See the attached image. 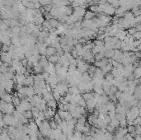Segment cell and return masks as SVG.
<instances>
[{
  "mask_svg": "<svg viewBox=\"0 0 141 140\" xmlns=\"http://www.w3.org/2000/svg\"><path fill=\"white\" fill-rule=\"evenodd\" d=\"M15 105L13 103H6L4 101H1V112L4 115H13L15 111Z\"/></svg>",
  "mask_w": 141,
  "mask_h": 140,
  "instance_id": "cell-1",
  "label": "cell"
},
{
  "mask_svg": "<svg viewBox=\"0 0 141 140\" xmlns=\"http://www.w3.org/2000/svg\"><path fill=\"white\" fill-rule=\"evenodd\" d=\"M1 60H2V63H7V64H8L9 66H12V63H13V59L11 57V55L8 52H2Z\"/></svg>",
  "mask_w": 141,
  "mask_h": 140,
  "instance_id": "cell-2",
  "label": "cell"
},
{
  "mask_svg": "<svg viewBox=\"0 0 141 140\" xmlns=\"http://www.w3.org/2000/svg\"><path fill=\"white\" fill-rule=\"evenodd\" d=\"M73 14H74L75 16L78 17V18H83L86 14V9L81 8V7H78V8H74V13Z\"/></svg>",
  "mask_w": 141,
  "mask_h": 140,
  "instance_id": "cell-3",
  "label": "cell"
},
{
  "mask_svg": "<svg viewBox=\"0 0 141 140\" xmlns=\"http://www.w3.org/2000/svg\"><path fill=\"white\" fill-rule=\"evenodd\" d=\"M86 103H87V107H86L87 110H91V109H93L94 110L96 108V106H97V101L94 97H92L91 99L86 101Z\"/></svg>",
  "mask_w": 141,
  "mask_h": 140,
  "instance_id": "cell-4",
  "label": "cell"
},
{
  "mask_svg": "<svg viewBox=\"0 0 141 140\" xmlns=\"http://www.w3.org/2000/svg\"><path fill=\"white\" fill-rule=\"evenodd\" d=\"M33 72L36 74H41L44 72V68L39 63V62H36L34 63V67H33Z\"/></svg>",
  "mask_w": 141,
  "mask_h": 140,
  "instance_id": "cell-5",
  "label": "cell"
},
{
  "mask_svg": "<svg viewBox=\"0 0 141 140\" xmlns=\"http://www.w3.org/2000/svg\"><path fill=\"white\" fill-rule=\"evenodd\" d=\"M97 120H98V117L96 116V115H93V114H90V115L88 116V123L92 126H93L97 124Z\"/></svg>",
  "mask_w": 141,
  "mask_h": 140,
  "instance_id": "cell-6",
  "label": "cell"
},
{
  "mask_svg": "<svg viewBox=\"0 0 141 140\" xmlns=\"http://www.w3.org/2000/svg\"><path fill=\"white\" fill-rule=\"evenodd\" d=\"M122 58H123V53L121 52V50H116L115 54H114V56H113L112 59L116 60V61L119 62V63H121Z\"/></svg>",
  "mask_w": 141,
  "mask_h": 140,
  "instance_id": "cell-7",
  "label": "cell"
},
{
  "mask_svg": "<svg viewBox=\"0 0 141 140\" xmlns=\"http://www.w3.org/2000/svg\"><path fill=\"white\" fill-rule=\"evenodd\" d=\"M1 99L3 101H4L6 103H13V96H12V95L10 93L6 92L5 94H3V96H1Z\"/></svg>",
  "mask_w": 141,
  "mask_h": 140,
  "instance_id": "cell-8",
  "label": "cell"
},
{
  "mask_svg": "<svg viewBox=\"0 0 141 140\" xmlns=\"http://www.w3.org/2000/svg\"><path fill=\"white\" fill-rule=\"evenodd\" d=\"M92 81H93V77L88 72H84V73L82 74V79L80 82H83L84 83H88V82H92Z\"/></svg>",
  "mask_w": 141,
  "mask_h": 140,
  "instance_id": "cell-9",
  "label": "cell"
},
{
  "mask_svg": "<svg viewBox=\"0 0 141 140\" xmlns=\"http://www.w3.org/2000/svg\"><path fill=\"white\" fill-rule=\"evenodd\" d=\"M89 66H90V65L88 64V63H83V64L78 66L77 70H78V72H79L81 74H83V73H84V72H88V68H89Z\"/></svg>",
  "mask_w": 141,
  "mask_h": 140,
  "instance_id": "cell-10",
  "label": "cell"
},
{
  "mask_svg": "<svg viewBox=\"0 0 141 140\" xmlns=\"http://www.w3.org/2000/svg\"><path fill=\"white\" fill-rule=\"evenodd\" d=\"M56 54V49L52 46H48L46 48V57H50L53 56Z\"/></svg>",
  "mask_w": 141,
  "mask_h": 140,
  "instance_id": "cell-11",
  "label": "cell"
},
{
  "mask_svg": "<svg viewBox=\"0 0 141 140\" xmlns=\"http://www.w3.org/2000/svg\"><path fill=\"white\" fill-rule=\"evenodd\" d=\"M97 13H93V12L92 11H87L86 12V14H85L84 16V18L85 20H93L97 17Z\"/></svg>",
  "mask_w": 141,
  "mask_h": 140,
  "instance_id": "cell-12",
  "label": "cell"
},
{
  "mask_svg": "<svg viewBox=\"0 0 141 140\" xmlns=\"http://www.w3.org/2000/svg\"><path fill=\"white\" fill-rule=\"evenodd\" d=\"M26 91H27V97H31V96H33L34 95H36L34 87H32V86L26 87Z\"/></svg>",
  "mask_w": 141,
  "mask_h": 140,
  "instance_id": "cell-13",
  "label": "cell"
},
{
  "mask_svg": "<svg viewBox=\"0 0 141 140\" xmlns=\"http://www.w3.org/2000/svg\"><path fill=\"white\" fill-rule=\"evenodd\" d=\"M12 66L15 68L16 71L19 68H21L22 67H23L22 61H19V60H13V63H12Z\"/></svg>",
  "mask_w": 141,
  "mask_h": 140,
  "instance_id": "cell-14",
  "label": "cell"
},
{
  "mask_svg": "<svg viewBox=\"0 0 141 140\" xmlns=\"http://www.w3.org/2000/svg\"><path fill=\"white\" fill-rule=\"evenodd\" d=\"M135 18V15H134V13H132V12H126V13H125L124 17H123V18H124L125 21H128V22L131 21L132 19H134Z\"/></svg>",
  "mask_w": 141,
  "mask_h": 140,
  "instance_id": "cell-15",
  "label": "cell"
},
{
  "mask_svg": "<svg viewBox=\"0 0 141 140\" xmlns=\"http://www.w3.org/2000/svg\"><path fill=\"white\" fill-rule=\"evenodd\" d=\"M133 74H134V76H135V79H140L141 77V66L135 68L133 72Z\"/></svg>",
  "mask_w": 141,
  "mask_h": 140,
  "instance_id": "cell-16",
  "label": "cell"
},
{
  "mask_svg": "<svg viewBox=\"0 0 141 140\" xmlns=\"http://www.w3.org/2000/svg\"><path fill=\"white\" fill-rule=\"evenodd\" d=\"M113 68V66H112V64H111V63H108V64H107L105 67H103V68H102V72H103V73L105 74H107V73H108V72H111V69Z\"/></svg>",
  "mask_w": 141,
  "mask_h": 140,
  "instance_id": "cell-17",
  "label": "cell"
},
{
  "mask_svg": "<svg viewBox=\"0 0 141 140\" xmlns=\"http://www.w3.org/2000/svg\"><path fill=\"white\" fill-rule=\"evenodd\" d=\"M107 3H108L109 4H111V6L116 8H116H119L120 7H121L119 0H107Z\"/></svg>",
  "mask_w": 141,
  "mask_h": 140,
  "instance_id": "cell-18",
  "label": "cell"
},
{
  "mask_svg": "<svg viewBox=\"0 0 141 140\" xmlns=\"http://www.w3.org/2000/svg\"><path fill=\"white\" fill-rule=\"evenodd\" d=\"M57 104H58V103H57V101H55V99L51 100V101H47V106L50 107V108L54 109V110H55V109L57 108V106H58Z\"/></svg>",
  "mask_w": 141,
  "mask_h": 140,
  "instance_id": "cell-19",
  "label": "cell"
},
{
  "mask_svg": "<svg viewBox=\"0 0 141 140\" xmlns=\"http://www.w3.org/2000/svg\"><path fill=\"white\" fill-rule=\"evenodd\" d=\"M104 76H105V74L103 73V72H102V68H97V69H96V71H95V73H94L93 77H102V78H104Z\"/></svg>",
  "mask_w": 141,
  "mask_h": 140,
  "instance_id": "cell-20",
  "label": "cell"
},
{
  "mask_svg": "<svg viewBox=\"0 0 141 140\" xmlns=\"http://www.w3.org/2000/svg\"><path fill=\"white\" fill-rule=\"evenodd\" d=\"M115 51H116V50H107L105 53V58L112 59L115 54Z\"/></svg>",
  "mask_w": 141,
  "mask_h": 140,
  "instance_id": "cell-21",
  "label": "cell"
},
{
  "mask_svg": "<svg viewBox=\"0 0 141 140\" xmlns=\"http://www.w3.org/2000/svg\"><path fill=\"white\" fill-rule=\"evenodd\" d=\"M57 113L60 115V118H61L63 120H65L66 117L68 116V115L69 114V111H65V110H59Z\"/></svg>",
  "mask_w": 141,
  "mask_h": 140,
  "instance_id": "cell-22",
  "label": "cell"
},
{
  "mask_svg": "<svg viewBox=\"0 0 141 140\" xmlns=\"http://www.w3.org/2000/svg\"><path fill=\"white\" fill-rule=\"evenodd\" d=\"M59 59H60V57H59L57 54H55V55H53V56L48 57V60L50 61V63H55H55H58Z\"/></svg>",
  "mask_w": 141,
  "mask_h": 140,
  "instance_id": "cell-23",
  "label": "cell"
},
{
  "mask_svg": "<svg viewBox=\"0 0 141 140\" xmlns=\"http://www.w3.org/2000/svg\"><path fill=\"white\" fill-rule=\"evenodd\" d=\"M96 69H97V67H96L95 65H90L89 68H88V72H88V73L89 74V75L91 76L92 77H93Z\"/></svg>",
  "mask_w": 141,
  "mask_h": 140,
  "instance_id": "cell-24",
  "label": "cell"
},
{
  "mask_svg": "<svg viewBox=\"0 0 141 140\" xmlns=\"http://www.w3.org/2000/svg\"><path fill=\"white\" fill-rule=\"evenodd\" d=\"M34 87V89H35V92H36V95H38V96H42V91H43V88L41 87H40V86H36V85H34L33 86Z\"/></svg>",
  "mask_w": 141,
  "mask_h": 140,
  "instance_id": "cell-25",
  "label": "cell"
},
{
  "mask_svg": "<svg viewBox=\"0 0 141 140\" xmlns=\"http://www.w3.org/2000/svg\"><path fill=\"white\" fill-rule=\"evenodd\" d=\"M109 125H111V126H112V127L117 129V128L120 126V121L117 120V119L115 118V119H113V120H111V121L109 124Z\"/></svg>",
  "mask_w": 141,
  "mask_h": 140,
  "instance_id": "cell-26",
  "label": "cell"
},
{
  "mask_svg": "<svg viewBox=\"0 0 141 140\" xmlns=\"http://www.w3.org/2000/svg\"><path fill=\"white\" fill-rule=\"evenodd\" d=\"M23 115L26 117V118L28 119V120H31V119L34 118V116H33V113H32V111H31V110H26V111L23 113Z\"/></svg>",
  "mask_w": 141,
  "mask_h": 140,
  "instance_id": "cell-27",
  "label": "cell"
},
{
  "mask_svg": "<svg viewBox=\"0 0 141 140\" xmlns=\"http://www.w3.org/2000/svg\"><path fill=\"white\" fill-rule=\"evenodd\" d=\"M83 97L85 101H88V100L91 99L92 97H93V93L92 91H90V92H85L83 94Z\"/></svg>",
  "mask_w": 141,
  "mask_h": 140,
  "instance_id": "cell-28",
  "label": "cell"
},
{
  "mask_svg": "<svg viewBox=\"0 0 141 140\" xmlns=\"http://www.w3.org/2000/svg\"><path fill=\"white\" fill-rule=\"evenodd\" d=\"M43 98H44L46 101H51V100H54V96H53V94L50 91V92H48L47 94L44 95V96H43Z\"/></svg>",
  "mask_w": 141,
  "mask_h": 140,
  "instance_id": "cell-29",
  "label": "cell"
},
{
  "mask_svg": "<svg viewBox=\"0 0 141 140\" xmlns=\"http://www.w3.org/2000/svg\"><path fill=\"white\" fill-rule=\"evenodd\" d=\"M84 126H85V124H79V123H77L75 125V130L78 131V132L83 133V129H84Z\"/></svg>",
  "mask_w": 141,
  "mask_h": 140,
  "instance_id": "cell-30",
  "label": "cell"
},
{
  "mask_svg": "<svg viewBox=\"0 0 141 140\" xmlns=\"http://www.w3.org/2000/svg\"><path fill=\"white\" fill-rule=\"evenodd\" d=\"M42 26L44 27H46V28H47L49 30V32H50V30L51 28H53V27H51V25H50V21H48V20H45V22H43V24H42Z\"/></svg>",
  "mask_w": 141,
  "mask_h": 140,
  "instance_id": "cell-31",
  "label": "cell"
},
{
  "mask_svg": "<svg viewBox=\"0 0 141 140\" xmlns=\"http://www.w3.org/2000/svg\"><path fill=\"white\" fill-rule=\"evenodd\" d=\"M111 73H112V75L114 76L115 77H119V76H121V73H120V72L118 71V69L116 68H115V67H113V68L111 69ZM122 76V75H121Z\"/></svg>",
  "mask_w": 141,
  "mask_h": 140,
  "instance_id": "cell-32",
  "label": "cell"
},
{
  "mask_svg": "<svg viewBox=\"0 0 141 140\" xmlns=\"http://www.w3.org/2000/svg\"><path fill=\"white\" fill-rule=\"evenodd\" d=\"M50 127H51L52 129H58V124H57V123L55 122V120H54V119H52L51 120H50Z\"/></svg>",
  "mask_w": 141,
  "mask_h": 140,
  "instance_id": "cell-33",
  "label": "cell"
},
{
  "mask_svg": "<svg viewBox=\"0 0 141 140\" xmlns=\"http://www.w3.org/2000/svg\"><path fill=\"white\" fill-rule=\"evenodd\" d=\"M94 58H95L96 61H98V60H102V59L105 58V55H104L102 53H98V54H97L94 55Z\"/></svg>",
  "mask_w": 141,
  "mask_h": 140,
  "instance_id": "cell-34",
  "label": "cell"
},
{
  "mask_svg": "<svg viewBox=\"0 0 141 140\" xmlns=\"http://www.w3.org/2000/svg\"><path fill=\"white\" fill-rule=\"evenodd\" d=\"M53 96H54V99L55 100V101L58 102V101H60V99H61L62 96L60 94V93L58 92H55V91H53Z\"/></svg>",
  "mask_w": 141,
  "mask_h": 140,
  "instance_id": "cell-35",
  "label": "cell"
},
{
  "mask_svg": "<svg viewBox=\"0 0 141 140\" xmlns=\"http://www.w3.org/2000/svg\"><path fill=\"white\" fill-rule=\"evenodd\" d=\"M40 3L41 4V6L44 7L49 4H52L53 3H52L51 0H40Z\"/></svg>",
  "mask_w": 141,
  "mask_h": 140,
  "instance_id": "cell-36",
  "label": "cell"
},
{
  "mask_svg": "<svg viewBox=\"0 0 141 140\" xmlns=\"http://www.w3.org/2000/svg\"><path fill=\"white\" fill-rule=\"evenodd\" d=\"M21 101H22V100H21L19 97H15V96H13V104L15 106H17V105H20L21 104Z\"/></svg>",
  "mask_w": 141,
  "mask_h": 140,
  "instance_id": "cell-37",
  "label": "cell"
},
{
  "mask_svg": "<svg viewBox=\"0 0 141 140\" xmlns=\"http://www.w3.org/2000/svg\"><path fill=\"white\" fill-rule=\"evenodd\" d=\"M86 117H87L86 115H83L81 118H79L78 120V123H79V124H85L87 123V118Z\"/></svg>",
  "mask_w": 141,
  "mask_h": 140,
  "instance_id": "cell-38",
  "label": "cell"
},
{
  "mask_svg": "<svg viewBox=\"0 0 141 140\" xmlns=\"http://www.w3.org/2000/svg\"><path fill=\"white\" fill-rule=\"evenodd\" d=\"M118 91H119V90H118V87H116V86H111V92H110V94L116 95V93ZM109 95H108V96H109Z\"/></svg>",
  "mask_w": 141,
  "mask_h": 140,
  "instance_id": "cell-39",
  "label": "cell"
},
{
  "mask_svg": "<svg viewBox=\"0 0 141 140\" xmlns=\"http://www.w3.org/2000/svg\"><path fill=\"white\" fill-rule=\"evenodd\" d=\"M140 123H141V117L138 116L135 120H134V125L138 126V125H140Z\"/></svg>",
  "mask_w": 141,
  "mask_h": 140,
  "instance_id": "cell-40",
  "label": "cell"
},
{
  "mask_svg": "<svg viewBox=\"0 0 141 140\" xmlns=\"http://www.w3.org/2000/svg\"><path fill=\"white\" fill-rule=\"evenodd\" d=\"M108 115H109L110 117H111V120L115 119V118H116V110H111V111H109V112H108Z\"/></svg>",
  "mask_w": 141,
  "mask_h": 140,
  "instance_id": "cell-41",
  "label": "cell"
},
{
  "mask_svg": "<svg viewBox=\"0 0 141 140\" xmlns=\"http://www.w3.org/2000/svg\"><path fill=\"white\" fill-rule=\"evenodd\" d=\"M136 32H138V31H137V29L135 28V27H131V28L129 29L128 32H128V34H130V35H132V36H133L134 34H135Z\"/></svg>",
  "mask_w": 141,
  "mask_h": 140,
  "instance_id": "cell-42",
  "label": "cell"
},
{
  "mask_svg": "<svg viewBox=\"0 0 141 140\" xmlns=\"http://www.w3.org/2000/svg\"><path fill=\"white\" fill-rule=\"evenodd\" d=\"M134 37H135V40H140L141 39V32H136L135 34H134Z\"/></svg>",
  "mask_w": 141,
  "mask_h": 140,
  "instance_id": "cell-43",
  "label": "cell"
},
{
  "mask_svg": "<svg viewBox=\"0 0 141 140\" xmlns=\"http://www.w3.org/2000/svg\"><path fill=\"white\" fill-rule=\"evenodd\" d=\"M127 124H127V120H123L120 121V126L122 128H126Z\"/></svg>",
  "mask_w": 141,
  "mask_h": 140,
  "instance_id": "cell-44",
  "label": "cell"
},
{
  "mask_svg": "<svg viewBox=\"0 0 141 140\" xmlns=\"http://www.w3.org/2000/svg\"><path fill=\"white\" fill-rule=\"evenodd\" d=\"M115 129H116V128L112 127V126L109 125V124H108V126H107V130L108 131V132H110V133H112V132H114V131H115Z\"/></svg>",
  "mask_w": 141,
  "mask_h": 140,
  "instance_id": "cell-45",
  "label": "cell"
},
{
  "mask_svg": "<svg viewBox=\"0 0 141 140\" xmlns=\"http://www.w3.org/2000/svg\"><path fill=\"white\" fill-rule=\"evenodd\" d=\"M104 120H106V122H107L108 124H109L110 123H111V117H110L108 115H105V117H104Z\"/></svg>",
  "mask_w": 141,
  "mask_h": 140,
  "instance_id": "cell-46",
  "label": "cell"
},
{
  "mask_svg": "<svg viewBox=\"0 0 141 140\" xmlns=\"http://www.w3.org/2000/svg\"><path fill=\"white\" fill-rule=\"evenodd\" d=\"M72 4H71V6H72V8H78V7H79L80 6V4L78 3H77L76 1H74V2H73V3H71Z\"/></svg>",
  "mask_w": 141,
  "mask_h": 140,
  "instance_id": "cell-47",
  "label": "cell"
},
{
  "mask_svg": "<svg viewBox=\"0 0 141 140\" xmlns=\"http://www.w3.org/2000/svg\"><path fill=\"white\" fill-rule=\"evenodd\" d=\"M64 104H62V103H60L59 102V105H58V109L60 110H64Z\"/></svg>",
  "mask_w": 141,
  "mask_h": 140,
  "instance_id": "cell-48",
  "label": "cell"
},
{
  "mask_svg": "<svg viewBox=\"0 0 141 140\" xmlns=\"http://www.w3.org/2000/svg\"><path fill=\"white\" fill-rule=\"evenodd\" d=\"M86 1H87V3H92L94 1V0H86Z\"/></svg>",
  "mask_w": 141,
  "mask_h": 140,
  "instance_id": "cell-49",
  "label": "cell"
},
{
  "mask_svg": "<svg viewBox=\"0 0 141 140\" xmlns=\"http://www.w3.org/2000/svg\"><path fill=\"white\" fill-rule=\"evenodd\" d=\"M138 50H140V52L141 53V45H140V46H139V48H138Z\"/></svg>",
  "mask_w": 141,
  "mask_h": 140,
  "instance_id": "cell-50",
  "label": "cell"
},
{
  "mask_svg": "<svg viewBox=\"0 0 141 140\" xmlns=\"http://www.w3.org/2000/svg\"><path fill=\"white\" fill-rule=\"evenodd\" d=\"M43 140H50V139H43Z\"/></svg>",
  "mask_w": 141,
  "mask_h": 140,
  "instance_id": "cell-51",
  "label": "cell"
}]
</instances>
